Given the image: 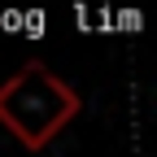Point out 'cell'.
I'll list each match as a JSON object with an SVG mask.
<instances>
[{
    "instance_id": "3957f363",
    "label": "cell",
    "mask_w": 157,
    "mask_h": 157,
    "mask_svg": "<svg viewBox=\"0 0 157 157\" xmlns=\"http://www.w3.org/2000/svg\"><path fill=\"white\" fill-rule=\"evenodd\" d=\"M118 26H122V31H140L144 26V13L140 9H122V13H118Z\"/></svg>"
},
{
    "instance_id": "7a4b0ae2",
    "label": "cell",
    "mask_w": 157,
    "mask_h": 157,
    "mask_svg": "<svg viewBox=\"0 0 157 157\" xmlns=\"http://www.w3.org/2000/svg\"><path fill=\"white\" fill-rule=\"evenodd\" d=\"M22 31H26L31 39H39V35H44V13H39V9H26V22H22Z\"/></svg>"
},
{
    "instance_id": "6da1fadb",
    "label": "cell",
    "mask_w": 157,
    "mask_h": 157,
    "mask_svg": "<svg viewBox=\"0 0 157 157\" xmlns=\"http://www.w3.org/2000/svg\"><path fill=\"white\" fill-rule=\"evenodd\" d=\"M78 109H83L78 92L39 61L22 66L13 78L0 83V127L31 153H39L66 122H74Z\"/></svg>"
}]
</instances>
